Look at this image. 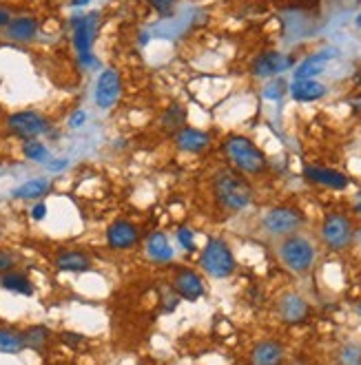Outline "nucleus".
Instances as JSON below:
<instances>
[{
  "mask_svg": "<svg viewBox=\"0 0 361 365\" xmlns=\"http://www.w3.org/2000/svg\"><path fill=\"white\" fill-rule=\"evenodd\" d=\"M38 29H40V22L34 16H18V18H11L5 32L11 40L29 42L38 36Z\"/></svg>",
  "mask_w": 361,
  "mask_h": 365,
  "instance_id": "6ab92c4d",
  "label": "nucleus"
},
{
  "mask_svg": "<svg viewBox=\"0 0 361 365\" xmlns=\"http://www.w3.org/2000/svg\"><path fill=\"white\" fill-rule=\"evenodd\" d=\"M22 156L32 162H47L49 160V149L40 139H25L22 142Z\"/></svg>",
  "mask_w": 361,
  "mask_h": 365,
  "instance_id": "bb28decb",
  "label": "nucleus"
},
{
  "mask_svg": "<svg viewBox=\"0 0 361 365\" xmlns=\"http://www.w3.org/2000/svg\"><path fill=\"white\" fill-rule=\"evenodd\" d=\"M53 266H55V270H60V273L80 275V273H89L93 268V259H91V255H87L85 250L64 248V250L55 252Z\"/></svg>",
  "mask_w": 361,
  "mask_h": 365,
  "instance_id": "ddd939ff",
  "label": "nucleus"
},
{
  "mask_svg": "<svg viewBox=\"0 0 361 365\" xmlns=\"http://www.w3.org/2000/svg\"><path fill=\"white\" fill-rule=\"evenodd\" d=\"M337 51L335 49H324L319 53L308 55L306 60H301V64L295 69V80H313L315 76H319L326 69V64L330 62V58H335Z\"/></svg>",
  "mask_w": 361,
  "mask_h": 365,
  "instance_id": "f3484780",
  "label": "nucleus"
},
{
  "mask_svg": "<svg viewBox=\"0 0 361 365\" xmlns=\"http://www.w3.org/2000/svg\"><path fill=\"white\" fill-rule=\"evenodd\" d=\"M0 288L11 292V294H22V297H32L34 294V284H32V279L27 277L25 273L20 270H9L5 273L3 277H0Z\"/></svg>",
  "mask_w": 361,
  "mask_h": 365,
  "instance_id": "4be33fe9",
  "label": "nucleus"
},
{
  "mask_svg": "<svg viewBox=\"0 0 361 365\" xmlns=\"http://www.w3.org/2000/svg\"><path fill=\"white\" fill-rule=\"evenodd\" d=\"M277 312H280L282 321L288 326H297L301 324V321L308 319V301L299 297V294L295 292H286L284 297H280V301H277Z\"/></svg>",
  "mask_w": 361,
  "mask_h": 365,
  "instance_id": "f8f14e48",
  "label": "nucleus"
},
{
  "mask_svg": "<svg viewBox=\"0 0 361 365\" xmlns=\"http://www.w3.org/2000/svg\"><path fill=\"white\" fill-rule=\"evenodd\" d=\"M164 301H162V305H164V310H175L177 308V303H179V297H177V292L171 288V292H169V288H166L164 292Z\"/></svg>",
  "mask_w": 361,
  "mask_h": 365,
  "instance_id": "2f4dec72",
  "label": "nucleus"
},
{
  "mask_svg": "<svg viewBox=\"0 0 361 365\" xmlns=\"http://www.w3.org/2000/svg\"><path fill=\"white\" fill-rule=\"evenodd\" d=\"M51 193V181L45 177H36L25 181V184L16 186L11 191V198L13 200H22V202H29V200H43Z\"/></svg>",
  "mask_w": 361,
  "mask_h": 365,
  "instance_id": "aec40b11",
  "label": "nucleus"
},
{
  "mask_svg": "<svg viewBox=\"0 0 361 365\" xmlns=\"http://www.w3.org/2000/svg\"><path fill=\"white\" fill-rule=\"evenodd\" d=\"M11 11L7 9V7H3V5H0V29H7V25L11 22Z\"/></svg>",
  "mask_w": 361,
  "mask_h": 365,
  "instance_id": "c9c22d12",
  "label": "nucleus"
},
{
  "mask_svg": "<svg viewBox=\"0 0 361 365\" xmlns=\"http://www.w3.org/2000/svg\"><path fill=\"white\" fill-rule=\"evenodd\" d=\"M98 25H100V13H85L74 20V47L80 55V62L93 64V40L98 34Z\"/></svg>",
  "mask_w": 361,
  "mask_h": 365,
  "instance_id": "6e6552de",
  "label": "nucleus"
},
{
  "mask_svg": "<svg viewBox=\"0 0 361 365\" xmlns=\"http://www.w3.org/2000/svg\"><path fill=\"white\" fill-rule=\"evenodd\" d=\"M173 139H175V146L184 153H204L211 146V135L202 129H193V126H182Z\"/></svg>",
  "mask_w": 361,
  "mask_h": 365,
  "instance_id": "dca6fc26",
  "label": "nucleus"
},
{
  "mask_svg": "<svg viewBox=\"0 0 361 365\" xmlns=\"http://www.w3.org/2000/svg\"><path fill=\"white\" fill-rule=\"evenodd\" d=\"M355 237H357V242L361 244V230H357V233H355Z\"/></svg>",
  "mask_w": 361,
  "mask_h": 365,
  "instance_id": "ea45409f",
  "label": "nucleus"
},
{
  "mask_svg": "<svg viewBox=\"0 0 361 365\" xmlns=\"http://www.w3.org/2000/svg\"><path fill=\"white\" fill-rule=\"evenodd\" d=\"M173 290L177 292V297L184 301H198L206 292L202 277L196 270L184 268V266H179L173 273Z\"/></svg>",
  "mask_w": 361,
  "mask_h": 365,
  "instance_id": "9b49d317",
  "label": "nucleus"
},
{
  "mask_svg": "<svg viewBox=\"0 0 361 365\" xmlns=\"http://www.w3.org/2000/svg\"><path fill=\"white\" fill-rule=\"evenodd\" d=\"M290 95L297 102H313L326 95V87L317 80H295L293 87H290Z\"/></svg>",
  "mask_w": 361,
  "mask_h": 365,
  "instance_id": "5701e85b",
  "label": "nucleus"
},
{
  "mask_svg": "<svg viewBox=\"0 0 361 365\" xmlns=\"http://www.w3.org/2000/svg\"><path fill=\"white\" fill-rule=\"evenodd\" d=\"M64 166H67V160H60V162H51L49 171H62Z\"/></svg>",
  "mask_w": 361,
  "mask_h": 365,
  "instance_id": "e433bc0d",
  "label": "nucleus"
},
{
  "mask_svg": "<svg viewBox=\"0 0 361 365\" xmlns=\"http://www.w3.org/2000/svg\"><path fill=\"white\" fill-rule=\"evenodd\" d=\"M140 226L129 219H116L111 221L104 230V242L111 250H131L140 242Z\"/></svg>",
  "mask_w": 361,
  "mask_h": 365,
  "instance_id": "1a4fd4ad",
  "label": "nucleus"
},
{
  "mask_svg": "<svg viewBox=\"0 0 361 365\" xmlns=\"http://www.w3.org/2000/svg\"><path fill=\"white\" fill-rule=\"evenodd\" d=\"M60 339H62L67 345H71V347H76V345H80V343H85V336H82V334H74V332H62Z\"/></svg>",
  "mask_w": 361,
  "mask_h": 365,
  "instance_id": "72a5a7b5",
  "label": "nucleus"
},
{
  "mask_svg": "<svg viewBox=\"0 0 361 365\" xmlns=\"http://www.w3.org/2000/svg\"><path fill=\"white\" fill-rule=\"evenodd\" d=\"M47 213H49V208H47L45 202H36V204L32 206V219H34V221H43V219L47 217Z\"/></svg>",
  "mask_w": 361,
  "mask_h": 365,
  "instance_id": "473e14b6",
  "label": "nucleus"
},
{
  "mask_svg": "<svg viewBox=\"0 0 361 365\" xmlns=\"http://www.w3.org/2000/svg\"><path fill=\"white\" fill-rule=\"evenodd\" d=\"M91 0H71V5L74 7H85V5H89Z\"/></svg>",
  "mask_w": 361,
  "mask_h": 365,
  "instance_id": "4c0bfd02",
  "label": "nucleus"
},
{
  "mask_svg": "<svg viewBox=\"0 0 361 365\" xmlns=\"http://www.w3.org/2000/svg\"><path fill=\"white\" fill-rule=\"evenodd\" d=\"M284 359V345L275 339L259 341L251 352V365H280Z\"/></svg>",
  "mask_w": 361,
  "mask_h": 365,
  "instance_id": "a211bd4d",
  "label": "nucleus"
},
{
  "mask_svg": "<svg viewBox=\"0 0 361 365\" xmlns=\"http://www.w3.org/2000/svg\"><path fill=\"white\" fill-rule=\"evenodd\" d=\"M359 312H361V308H359Z\"/></svg>",
  "mask_w": 361,
  "mask_h": 365,
  "instance_id": "37998d69",
  "label": "nucleus"
},
{
  "mask_svg": "<svg viewBox=\"0 0 361 365\" xmlns=\"http://www.w3.org/2000/svg\"><path fill=\"white\" fill-rule=\"evenodd\" d=\"M120 95H122V78L118 74V69H104V71H100L93 89L95 104L100 109H111L118 104Z\"/></svg>",
  "mask_w": 361,
  "mask_h": 365,
  "instance_id": "9d476101",
  "label": "nucleus"
},
{
  "mask_svg": "<svg viewBox=\"0 0 361 365\" xmlns=\"http://www.w3.org/2000/svg\"><path fill=\"white\" fill-rule=\"evenodd\" d=\"M22 339H25V347H32V350H43L49 339H51V330L47 326H29L22 332Z\"/></svg>",
  "mask_w": 361,
  "mask_h": 365,
  "instance_id": "393cba45",
  "label": "nucleus"
},
{
  "mask_svg": "<svg viewBox=\"0 0 361 365\" xmlns=\"http://www.w3.org/2000/svg\"><path fill=\"white\" fill-rule=\"evenodd\" d=\"M87 122V113L85 111H76V113L69 118V126H71V129H80L82 124Z\"/></svg>",
  "mask_w": 361,
  "mask_h": 365,
  "instance_id": "f704fd0d",
  "label": "nucleus"
},
{
  "mask_svg": "<svg viewBox=\"0 0 361 365\" xmlns=\"http://www.w3.org/2000/svg\"><path fill=\"white\" fill-rule=\"evenodd\" d=\"M25 350L22 332L13 328H0V354H18Z\"/></svg>",
  "mask_w": 361,
  "mask_h": 365,
  "instance_id": "b1692460",
  "label": "nucleus"
},
{
  "mask_svg": "<svg viewBox=\"0 0 361 365\" xmlns=\"http://www.w3.org/2000/svg\"><path fill=\"white\" fill-rule=\"evenodd\" d=\"M16 263H18V257L13 255L11 250L0 248V277H3L5 273H9V270L16 268Z\"/></svg>",
  "mask_w": 361,
  "mask_h": 365,
  "instance_id": "c756f323",
  "label": "nucleus"
},
{
  "mask_svg": "<svg viewBox=\"0 0 361 365\" xmlns=\"http://www.w3.org/2000/svg\"><path fill=\"white\" fill-rule=\"evenodd\" d=\"M200 266L208 277L226 279L235 273V266L238 263H235L231 246L224 240H219V237H211L200 255Z\"/></svg>",
  "mask_w": 361,
  "mask_h": 365,
  "instance_id": "20e7f679",
  "label": "nucleus"
},
{
  "mask_svg": "<svg viewBox=\"0 0 361 365\" xmlns=\"http://www.w3.org/2000/svg\"><path fill=\"white\" fill-rule=\"evenodd\" d=\"M7 131L13 137H20L22 142L25 139H38L51 131V120L32 109L16 111L7 118Z\"/></svg>",
  "mask_w": 361,
  "mask_h": 365,
  "instance_id": "423d86ee",
  "label": "nucleus"
},
{
  "mask_svg": "<svg viewBox=\"0 0 361 365\" xmlns=\"http://www.w3.org/2000/svg\"><path fill=\"white\" fill-rule=\"evenodd\" d=\"M355 213H357V215H359V217H361V202H359V204H357V206H355Z\"/></svg>",
  "mask_w": 361,
  "mask_h": 365,
  "instance_id": "58836bf2",
  "label": "nucleus"
},
{
  "mask_svg": "<svg viewBox=\"0 0 361 365\" xmlns=\"http://www.w3.org/2000/svg\"><path fill=\"white\" fill-rule=\"evenodd\" d=\"M304 221H306V217H304L299 208L273 206L271 210H266V215L261 217V226L273 237H288V235H295L304 226Z\"/></svg>",
  "mask_w": 361,
  "mask_h": 365,
  "instance_id": "39448f33",
  "label": "nucleus"
},
{
  "mask_svg": "<svg viewBox=\"0 0 361 365\" xmlns=\"http://www.w3.org/2000/svg\"><path fill=\"white\" fill-rule=\"evenodd\" d=\"M348 365H361V359H359V361H353V363H348Z\"/></svg>",
  "mask_w": 361,
  "mask_h": 365,
  "instance_id": "79ce46f5",
  "label": "nucleus"
},
{
  "mask_svg": "<svg viewBox=\"0 0 361 365\" xmlns=\"http://www.w3.org/2000/svg\"><path fill=\"white\" fill-rule=\"evenodd\" d=\"M222 151L229 158V162L235 166V171L242 175H261L266 173L268 160L264 151L248 139L246 135H229L222 144Z\"/></svg>",
  "mask_w": 361,
  "mask_h": 365,
  "instance_id": "f03ea898",
  "label": "nucleus"
},
{
  "mask_svg": "<svg viewBox=\"0 0 361 365\" xmlns=\"http://www.w3.org/2000/svg\"><path fill=\"white\" fill-rule=\"evenodd\" d=\"M147 3L154 7L160 13V16H171L177 0H147Z\"/></svg>",
  "mask_w": 361,
  "mask_h": 365,
  "instance_id": "7c9ffc66",
  "label": "nucleus"
},
{
  "mask_svg": "<svg viewBox=\"0 0 361 365\" xmlns=\"http://www.w3.org/2000/svg\"><path fill=\"white\" fill-rule=\"evenodd\" d=\"M290 64H293V60H290L288 55L280 51H264L253 60L251 69H253V76L257 78H273V76L284 74Z\"/></svg>",
  "mask_w": 361,
  "mask_h": 365,
  "instance_id": "4468645a",
  "label": "nucleus"
},
{
  "mask_svg": "<svg viewBox=\"0 0 361 365\" xmlns=\"http://www.w3.org/2000/svg\"><path fill=\"white\" fill-rule=\"evenodd\" d=\"M284 93H286V82L282 78H275L264 87V97L266 100H280Z\"/></svg>",
  "mask_w": 361,
  "mask_h": 365,
  "instance_id": "cd10ccee",
  "label": "nucleus"
},
{
  "mask_svg": "<svg viewBox=\"0 0 361 365\" xmlns=\"http://www.w3.org/2000/svg\"><path fill=\"white\" fill-rule=\"evenodd\" d=\"M184 122H186L184 109L179 106V104H171L169 109L164 111V116H162V129L175 135V133L184 126Z\"/></svg>",
  "mask_w": 361,
  "mask_h": 365,
  "instance_id": "a878e982",
  "label": "nucleus"
},
{
  "mask_svg": "<svg viewBox=\"0 0 361 365\" xmlns=\"http://www.w3.org/2000/svg\"><path fill=\"white\" fill-rule=\"evenodd\" d=\"M175 235H177L179 246H182L186 252H193V250H196V233H193L189 226H179Z\"/></svg>",
  "mask_w": 361,
  "mask_h": 365,
  "instance_id": "c85d7f7f",
  "label": "nucleus"
},
{
  "mask_svg": "<svg viewBox=\"0 0 361 365\" xmlns=\"http://www.w3.org/2000/svg\"><path fill=\"white\" fill-rule=\"evenodd\" d=\"M304 177L317 186L332 188V191H343L348 186V177L343 173L335 171V168H328V166H319V164H308L304 168Z\"/></svg>",
  "mask_w": 361,
  "mask_h": 365,
  "instance_id": "2eb2a0df",
  "label": "nucleus"
},
{
  "mask_svg": "<svg viewBox=\"0 0 361 365\" xmlns=\"http://www.w3.org/2000/svg\"><path fill=\"white\" fill-rule=\"evenodd\" d=\"M355 237V228L348 215L343 213H330L326 215L324 223H322V242L330 248V250H343L353 242Z\"/></svg>",
  "mask_w": 361,
  "mask_h": 365,
  "instance_id": "0eeeda50",
  "label": "nucleus"
},
{
  "mask_svg": "<svg viewBox=\"0 0 361 365\" xmlns=\"http://www.w3.org/2000/svg\"><path fill=\"white\" fill-rule=\"evenodd\" d=\"M357 27H359V29H361V13H359V16H357Z\"/></svg>",
  "mask_w": 361,
  "mask_h": 365,
  "instance_id": "a19ab883",
  "label": "nucleus"
},
{
  "mask_svg": "<svg viewBox=\"0 0 361 365\" xmlns=\"http://www.w3.org/2000/svg\"><path fill=\"white\" fill-rule=\"evenodd\" d=\"M147 255L156 263H169L173 259V248H171L169 237H166L164 233H160V230L151 233L147 237Z\"/></svg>",
  "mask_w": 361,
  "mask_h": 365,
  "instance_id": "412c9836",
  "label": "nucleus"
},
{
  "mask_svg": "<svg viewBox=\"0 0 361 365\" xmlns=\"http://www.w3.org/2000/svg\"><path fill=\"white\" fill-rule=\"evenodd\" d=\"M277 255H280L282 263L290 273L295 275H306L317 259L315 244L304 235H288L282 240V244L277 246Z\"/></svg>",
  "mask_w": 361,
  "mask_h": 365,
  "instance_id": "7ed1b4c3",
  "label": "nucleus"
},
{
  "mask_svg": "<svg viewBox=\"0 0 361 365\" xmlns=\"http://www.w3.org/2000/svg\"><path fill=\"white\" fill-rule=\"evenodd\" d=\"M213 195L215 202L231 213H238L253 204V186L248 184V179L238 171H219L213 177Z\"/></svg>",
  "mask_w": 361,
  "mask_h": 365,
  "instance_id": "f257e3e1",
  "label": "nucleus"
}]
</instances>
